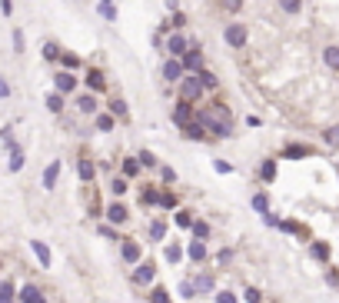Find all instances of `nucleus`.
Returning a JSON list of instances; mask_svg holds the SVG:
<instances>
[{
	"instance_id": "34",
	"label": "nucleus",
	"mask_w": 339,
	"mask_h": 303,
	"mask_svg": "<svg viewBox=\"0 0 339 303\" xmlns=\"http://www.w3.org/2000/svg\"><path fill=\"white\" fill-rule=\"evenodd\" d=\"M150 300H153V303H170V293L163 290V287H153V293H150Z\"/></svg>"
},
{
	"instance_id": "13",
	"label": "nucleus",
	"mask_w": 339,
	"mask_h": 303,
	"mask_svg": "<svg viewBox=\"0 0 339 303\" xmlns=\"http://www.w3.org/2000/svg\"><path fill=\"white\" fill-rule=\"evenodd\" d=\"M107 217H110V223H123L130 213H126L123 203H110V207H107Z\"/></svg>"
},
{
	"instance_id": "10",
	"label": "nucleus",
	"mask_w": 339,
	"mask_h": 303,
	"mask_svg": "<svg viewBox=\"0 0 339 303\" xmlns=\"http://www.w3.org/2000/svg\"><path fill=\"white\" fill-rule=\"evenodd\" d=\"M173 120H176V127H186L190 120H193V114H190V103H186V100H180V103H176Z\"/></svg>"
},
{
	"instance_id": "36",
	"label": "nucleus",
	"mask_w": 339,
	"mask_h": 303,
	"mask_svg": "<svg viewBox=\"0 0 339 303\" xmlns=\"http://www.w3.org/2000/svg\"><path fill=\"white\" fill-rule=\"evenodd\" d=\"M44 57H47V60H60L63 54H60V47H56V44H47V47H44Z\"/></svg>"
},
{
	"instance_id": "19",
	"label": "nucleus",
	"mask_w": 339,
	"mask_h": 303,
	"mask_svg": "<svg viewBox=\"0 0 339 303\" xmlns=\"http://www.w3.org/2000/svg\"><path fill=\"white\" fill-rule=\"evenodd\" d=\"M77 107H80L83 114H97V97L93 94H83L80 100H77Z\"/></svg>"
},
{
	"instance_id": "4",
	"label": "nucleus",
	"mask_w": 339,
	"mask_h": 303,
	"mask_svg": "<svg viewBox=\"0 0 339 303\" xmlns=\"http://www.w3.org/2000/svg\"><path fill=\"white\" fill-rule=\"evenodd\" d=\"M180 60H183V70H186V74H190V70H200L203 67V50H200V47H190Z\"/></svg>"
},
{
	"instance_id": "25",
	"label": "nucleus",
	"mask_w": 339,
	"mask_h": 303,
	"mask_svg": "<svg viewBox=\"0 0 339 303\" xmlns=\"http://www.w3.org/2000/svg\"><path fill=\"white\" fill-rule=\"evenodd\" d=\"M196 77H200V83H203L206 90H213V87H216V77L210 74V70H203V67H200V70H196Z\"/></svg>"
},
{
	"instance_id": "17",
	"label": "nucleus",
	"mask_w": 339,
	"mask_h": 303,
	"mask_svg": "<svg viewBox=\"0 0 339 303\" xmlns=\"http://www.w3.org/2000/svg\"><path fill=\"white\" fill-rule=\"evenodd\" d=\"M7 150H10V153H13V157H10V170H13V173H17V170H20V167H24V153H20V147H17V144H13V140H10V144H7Z\"/></svg>"
},
{
	"instance_id": "42",
	"label": "nucleus",
	"mask_w": 339,
	"mask_h": 303,
	"mask_svg": "<svg viewBox=\"0 0 339 303\" xmlns=\"http://www.w3.org/2000/svg\"><path fill=\"white\" fill-rule=\"evenodd\" d=\"M13 50L24 54V30H13Z\"/></svg>"
},
{
	"instance_id": "16",
	"label": "nucleus",
	"mask_w": 339,
	"mask_h": 303,
	"mask_svg": "<svg viewBox=\"0 0 339 303\" xmlns=\"http://www.w3.org/2000/svg\"><path fill=\"white\" fill-rule=\"evenodd\" d=\"M309 153H313L309 147H303V144H289L282 157H289V160H303V157H309Z\"/></svg>"
},
{
	"instance_id": "53",
	"label": "nucleus",
	"mask_w": 339,
	"mask_h": 303,
	"mask_svg": "<svg viewBox=\"0 0 339 303\" xmlns=\"http://www.w3.org/2000/svg\"><path fill=\"white\" fill-rule=\"evenodd\" d=\"M100 234L107 237V240H117V230H113V227H100Z\"/></svg>"
},
{
	"instance_id": "22",
	"label": "nucleus",
	"mask_w": 339,
	"mask_h": 303,
	"mask_svg": "<svg viewBox=\"0 0 339 303\" xmlns=\"http://www.w3.org/2000/svg\"><path fill=\"white\" fill-rule=\"evenodd\" d=\"M47 110H50V114H60V110H63V94H60V90L47 97Z\"/></svg>"
},
{
	"instance_id": "21",
	"label": "nucleus",
	"mask_w": 339,
	"mask_h": 303,
	"mask_svg": "<svg viewBox=\"0 0 339 303\" xmlns=\"http://www.w3.org/2000/svg\"><path fill=\"white\" fill-rule=\"evenodd\" d=\"M77 170H80V180H93V173H97V167L90 164V160H80V164H77Z\"/></svg>"
},
{
	"instance_id": "44",
	"label": "nucleus",
	"mask_w": 339,
	"mask_h": 303,
	"mask_svg": "<svg viewBox=\"0 0 339 303\" xmlns=\"http://www.w3.org/2000/svg\"><path fill=\"white\" fill-rule=\"evenodd\" d=\"M216 303H236V293H230V290L216 293Z\"/></svg>"
},
{
	"instance_id": "26",
	"label": "nucleus",
	"mask_w": 339,
	"mask_h": 303,
	"mask_svg": "<svg viewBox=\"0 0 339 303\" xmlns=\"http://www.w3.org/2000/svg\"><path fill=\"white\" fill-rule=\"evenodd\" d=\"M140 167H143V164H140V160H133V157H126V160H123V173H126V177H137Z\"/></svg>"
},
{
	"instance_id": "14",
	"label": "nucleus",
	"mask_w": 339,
	"mask_h": 303,
	"mask_svg": "<svg viewBox=\"0 0 339 303\" xmlns=\"http://www.w3.org/2000/svg\"><path fill=\"white\" fill-rule=\"evenodd\" d=\"M20 303H47V300H44V293H40L37 287H24V290H20Z\"/></svg>"
},
{
	"instance_id": "45",
	"label": "nucleus",
	"mask_w": 339,
	"mask_h": 303,
	"mask_svg": "<svg viewBox=\"0 0 339 303\" xmlns=\"http://www.w3.org/2000/svg\"><path fill=\"white\" fill-rule=\"evenodd\" d=\"M279 7L289 10V13H296V10H299V0H279Z\"/></svg>"
},
{
	"instance_id": "3",
	"label": "nucleus",
	"mask_w": 339,
	"mask_h": 303,
	"mask_svg": "<svg viewBox=\"0 0 339 303\" xmlns=\"http://www.w3.org/2000/svg\"><path fill=\"white\" fill-rule=\"evenodd\" d=\"M186 50H190V44H186L183 33H170V37H166V54H170V57H183Z\"/></svg>"
},
{
	"instance_id": "49",
	"label": "nucleus",
	"mask_w": 339,
	"mask_h": 303,
	"mask_svg": "<svg viewBox=\"0 0 339 303\" xmlns=\"http://www.w3.org/2000/svg\"><path fill=\"white\" fill-rule=\"evenodd\" d=\"M220 4L226 7V10H239V7H243V0H220Z\"/></svg>"
},
{
	"instance_id": "6",
	"label": "nucleus",
	"mask_w": 339,
	"mask_h": 303,
	"mask_svg": "<svg viewBox=\"0 0 339 303\" xmlns=\"http://www.w3.org/2000/svg\"><path fill=\"white\" fill-rule=\"evenodd\" d=\"M226 44H230V47H243L246 44V27L230 24V27H226Z\"/></svg>"
},
{
	"instance_id": "40",
	"label": "nucleus",
	"mask_w": 339,
	"mask_h": 303,
	"mask_svg": "<svg viewBox=\"0 0 339 303\" xmlns=\"http://www.w3.org/2000/svg\"><path fill=\"white\" fill-rule=\"evenodd\" d=\"M63 67H67V70H73V67H80V57H77V54H63Z\"/></svg>"
},
{
	"instance_id": "41",
	"label": "nucleus",
	"mask_w": 339,
	"mask_h": 303,
	"mask_svg": "<svg viewBox=\"0 0 339 303\" xmlns=\"http://www.w3.org/2000/svg\"><path fill=\"white\" fill-rule=\"evenodd\" d=\"M313 257H316V260H326V257H329V246H326V243H313Z\"/></svg>"
},
{
	"instance_id": "27",
	"label": "nucleus",
	"mask_w": 339,
	"mask_h": 303,
	"mask_svg": "<svg viewBox=\"0 0 339 303\" xmlns=\"http://www.w3.org/2000/svg\"><path fill=\"white\" fill-rule=\"evenodd\" d=\"M0 303H13V283H10V280L0 283Z\"/></svg>"
},
{
	"instance_id": "1",
	"label": "nucleus",
	"mask_w": 339,
	"mask_h": 303,
	"mask_svg": "<svg viewBox=\"0 0 339 303\" xmlns=\"http://www.w3.org/2000/svg\"><path fill=\"white\" fill-rule=\"evenodd\" d=\"M203 120V127H206V133H216V137H230V127H233V117H230V110L223 107V103H210L203 114H196Z\"/></svg>"
},
{
	"instance_id": "8",
	"label": "nucleus",
	"mask_w": 339,
	"mask_h": 303,
	"mask_svg": "<svg viewBox=\"0 0 339 303\" xmlns=\"http://www.w3.org/2000/svg\"><path fill=\"white\" fill-rule=\"evenodd\" d=\"M53 83H56V90H60V94H70V90H77V77L67 74V70H63V74H56Z\"/></svg>"
},
{
	"instance_id": "23",
	"label": "nucleus",
	"mask_w": 339,
	"mask_h": 303,
	"mask_svg": "<svg viewBox=\"0 0 339 303\" xmlns=\"http://www.w3.org/2000/svg\"><path fill=\"white\" fill-rule=\"evenodd\" d=\"M193 287H196V293H210V290H213V277H206V273H203V277L193 280Z\"/></svg>"
},
{
	"instance_id": "54",
	"label": "nucleus",
	"mask_w": 339,
	"mask_h": 303,
	"mask_svg": "<svg viewBox=\"0 0 339 303\" xmlns=\"http://www.w3.org/2000/svg\"><path fill=\"white\" fill-rule=\"evenodd\" d=\"M0 97H10V83L7 80H0Z\"/></svg>"
},
{
	"instance_id": "46",
	"label": "nucleus",
	"mask_w": 339,
	"mask_h": 303,
	"mask_svg": "<svg viewBox=\"0 0 339 303\" xmlns=\"http://www.w3.org/2000/svg\"><path fill=\"white\" fill-rule=\"evenodd\" d=\"M140 164H143V167H153L157 160H153V153H150V150H140Z\"/></svg>"
},
{
	"instance_id": "12",
	"label": "nucleus",
	"mask_w": 339,
	"mask_h": 303,
	"mask_svg": "<svg viewBox=\"0 0 339 303\" xmlns=\"http://www.w3.org/2000/svg\"><path fill=\"white\" fill-rule=\"evenodd\" d=\"M120 250H123V260H126V263H137V260H140V243L123 240V246H120Z\"/></svg>"
},
{
	"instance_id": "39",
	"label": "nucleus",
	"mask_w": 339,
	"mask_h": 303,
	"mask_svg": "<svg viewBox=\"0 0 339 303\" xmlns=\"http://www.w3.org/2000/svg\"><path fill=\"white\" fill-rule=\"evenodd\" d=\"M157 203H163L166 210H173V207H176V197L170 193V190H163V193H160V200H157Z\"/></svg>"
},
{
	"instance_id": "48",
	"label": "nucleus",
	"mask_w": 339,
	"mask_h": 303,
	"mask_svg": "<svg viewBox=\"0 0 339 303\" xmlns=\"http://www.w3.org/2000/svg\"><path fill=\"white\" fill-rule=\"evenodd\" d=\"M166 260H173V263H176V260H180V246H166Z\"/></svg>"
},
{
	"instance_id": "29",
	"label": "nucleus",
	"mask_w": 339,
	"mask_h": 303,
	"mask_svg": "<svg viewBox=\"0 0 339 303\" xmlns=\"http://www.w3.org/2000/svg\"><path fill=\"white\" fill-rule=\"evenodd\" d=\"M253 210H256V213H266V210H270V200H266V193H256V197H253Z\"/></svg>"
},
{
	"instance_id": "52",
	"label": "nucleus",
	"mask_w": 339,
	"mask_h": 303,
	"mask_svg": "<svg viewBox=\"0 0 339 303\" xmlns=\"http://www.w3.org/2000/svg\"><path fill=\"white\" fill-rule=\"evenodd\" d=\"M216 170H220V173H233V167L226 164V160H216Z\"/></svg>"
},
{
	"instance_id": "15",
	"label": "nucleus",
	"mask_w": 339,
	"mask_h": 303,
	"mask_svg": "<svg viewBox=\"0 0 339 303\" xmlns=\"http://www.w3.org/2000/svg\"><path fill=\"white\" fill-rule=\"evenodd\" d=\"M87 87L93 90V94H100V90L107 87V80H103V74H100V70H90V74H87Z\"/></svg>"
},
{
	"instance_id": "11",
	"label": "nucleus",
	"mask_w": 339,
	"mask_h": 303,
	"mask_svg": "<svg viewBox=\"0 0 339 303\" xmlns=\"http://www.w3.org/2000/svg\"><path fill=\"white\" fill-rule=\"evenodd\" d=\"M56 177H60V160H53V164L44 170V187L53 190V187H56Z\"/></svg>"
},
{
	"instance_id": "5",
	"label": "nucleus",
	"mask_w": 339,
	"mask_h": 303,
	"mask_svg": "<svg viewBox=\"0 0 339 303\" xmlns=\"http://www.w3.org/2000/svg\"><path fill=\"white\" fill-rule=\"evenodd\" d=\"M183 74H186V70H183V60L180 57H170L166 67H163V77H166V80H173V83H180Z\"/></svg>"
},
{
	"instance_id": "35",
	"label": "nucleus",
	"mask_w": 339,
	"mask_h": 303,
	"mask_svg": "<svg viewBox=\"0 0 339 303\" xmlns=\"http://www.w3.org/2000/svg\"><path fill=\"white\" fill-rule=\"evenodd\" d=\"M180 297H183V300H190V297H196V287H193V283H190V280H183V283H180Z\"/></svg>"
},
{
	"instance_id": "28",
	"label": "nucleus",
	"mask_w": 339,
	"mask_h": 303,
	"mask_svg": "<svg viewBox=\"0 0 339 303\" xmlns=\"http://www.w3.org/2000/svg\"><path fill=\"white\" fill-rule=\"evenodd\" d=\"M259 177H263V180H273V177H276V160H266V164L259 167Z\"/></svg>"
},
{
	"instance_id": "43",
	"label": "nucleus",
	"mask_w": 339,
	"mask_h": 303,
	"mask_svg": "<svg viewBox=\"0 0 339 303\" xmlns=\"http://www.w3.org/2000/svg\"><path fill=\"white\" fill-rule=\"evenodd\" d=\"M243 297H246V303H259V290H256V287H246Z\"/></svg>"
},
{
	"instance_id": "9",
	"label": "nucleus",
	"mask_w": 339,
	"mask_h": 303,
	"mask_svg": "<svg viewBox=\"0 0 339 303\" xmlns=\"http://www.w3.org/2000/svg\"><path fill=\"white\" fill-rule=\"evenodd\" d=\"M183 133H186L190 140H203V137H206V127H203V120H200V117H193V120H190L186 127H183Z\"/></svg>"
},
{
	"instance_id": "2",
	"label": "nucleus",
	"mask_w": 339,
	"mask_h": 303,
	"mask_svg": "<svg viewBox=\"0 0 339 303\" xmlns=\"http://www.w3.org/2000/svg\"><path fill=\"white\" fill-rule=\"evenodd\" d=\"M203 83H200V77H193V74H183V80H180V100H186V103H193V100H200L203 97Z\"/></svg>"
},
{
	"instance_id": "20",
	"label": "nucleus",
	"mask_w": 339,
	"mask_h": 303,
	"mask_svg": "<svg viewBox=\"0 0 339 303\" xmlns=\"http://www.w3.org/2000/svg\"><path fill=\"white\" fill-rule=\"evenodd\" d=\"M323 60H326V67L339 70V47H326V50H323Z\"/></svg>"
},
{
	"instance_id": "47",
	"label": "nucleus",
	"mask_w": 339,
	"mask_h": 303,
	"mask_svg": "<svg viewBox=\"0 0 339 303\" xmlns=\"http://www.w3.org/2000/svg\"><path fill=\"white\" fill-rule=\"evenodd\" d=\"M110 187H113V193H117V197H120V193H126V180H123V177H120V180H113Z\"/></svg>"
},
{
	"instance_id": "7",
	"label": "nucleus",
	"mask_w": 339,
	"mask_h": 303,
	"mask_svg": "<svg viewBox=\"0 0 339 303\" xmlns=\"http://www.w3.org/2000/svg\"><path fill=\"white\" fill-rule=\"evenodd\" d=\"M153 280H157V266L153 263H143L133 270V283H153Z\"/></svg>"
},
{
	"instance_id": "32",
	"label": "nucleus",
	"mask_w": 339,
	"mask_h": 303,
	"mask_svg": "<svg viewBox=\"0 0 339 303\" xmlns=\"http://www.w3.org/2000/svg\"><path fill=\"white\" fill-rule=\"evenodd\" d=\"M176 227H180V230L193 227V217H190V210H180V213H176Z\"/></svg>"
},
{
	"instance_id": "30",
	"label": "nucleus",
	"mask_w": 339,
	"mask_h": 303,
	"mask_svg": "<svg viewBox=\"0 0 339 303\" xmlns=\"http://www.w3.org/2000/svg\"><path fill=\"white\" fill-rule=\"evenodd\" d=\"M163 234H166V223L163 220H153L150 223V237H153V240H163Z\"/></svg>"
},
{
	"instance_id": "38",
	"label": "nucleus",
	"mask_w": 339,
	"mask_h": 303,
	"mask_svg": "<svg viewBox=\"0 0 339 303\" xmlns=\"http://www.w3.org/2000/svg\"><path fill=\"white\" fill-rule=\"evenodd\" d=\"M323 137H326V144H329V147H339V127H329Z\"/></svg>"
},
{
	"instance_id": "50",
	"label": "nucleus",
	"mask_w": 339,
	"mask_h": 303,
	"mask_svg": "<svg viewBox=\"0 0 339 303\" xmlns=\"http://www.w3.org/2000/svg\"><path fill=\"white\" fill-rule=\"evenodd\" d=\"M0 10H4V17H10V13H13V0H0Z\"/></svg>"
},
{
	"instance_id": "24",
	"label": "nucleus",
	"mask_w": 339,
	"mask_h": 303,
	"mask_svg": "<svg viewBox=\"0 0 339 303\" xmlns=\"http://www.w3.org/2000/svg\"><path fill=\"white\" fill-rule=\"evenodd\" d=\"M190 257H193V260H206V246H203V240H193V243H190Z\"/></svg>"
},
{
	"instance_id": "31",
	"label": "nucleus",
	"mask_w": 339,
	"mask_h": 303,
	"mask_svg": "<svg viewBox=\"0 0 339 303\" xmlns=\"http://www.w3.org/2000/svg\"><path fill=\"white\" fill-rule=\"evenodd\" d=\"M193 237H196V240H206V237H210V223L196 220V223H193Z\"/></svg>"
},
{
	"instance_id": "37",
	"label": "nucleus",
	"mask_w": 339,
	"mask_h": 303,
	"mask_svg": "<svg viewBox=\"0 0 339 303\" xmlns=\"http://www.w3.org/2000/svg\"><path fill=\"white\" fill-rule=\"evenodd\" d=\"M110 114L113 117H126V103L123 100H110Z\"/></svg>"
},
{
	"instance_id": "51",
	"label": "nucleus",
	"mask_w": 339,
	"mask_h": 303,
	"mask_svg": "<svg viewBox=\"0 0 339 303\" xmlns=\"http://www.w3.org/2000/svg\"><path fill=\"white\" fill-rule=\"evenodd\" d=\"M160 173H163V183H173V180H176V173L170 170V167H163V170H160Z\"/></svg>"
},
{
	"instance_id": "33",
	"label": "nucleus",
	"mask_w": 339,
	"mask_h": 303,
	"mask_svg": "<svg viewBox=\"0 0 339 303\" xmlns=\"http://www.w3.org/2000/svg\"><path fill=\"white\" fill-rule=\"evenodd\" d=\"M97 130H103V133L113 130V114H100V117H97Z\"/></svg>"
},
{
	"instance_id": "18",
	"label": "nucleus",
	"mask_w": 339,
	"mask_h": 303,
	"mask_svg": "<svg viewBox=\"0 0 339 303\" xmlns=\"http://www.w3.org/2000/svg\"><path fill=\"white\" fill-rule=\"evenodd\" d=\"M30 246H33V253H37V260H40V263H44V266H50V246H47V243H40V240H33Z\"/></svg>"
}]
</instances>
